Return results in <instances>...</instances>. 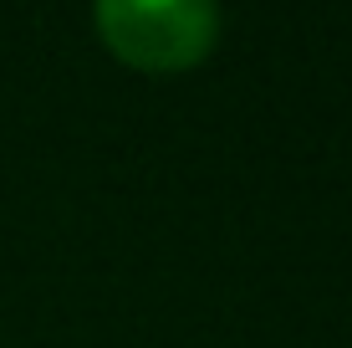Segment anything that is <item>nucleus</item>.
Wrapping results in <instances>:
<instances>
[{
  "mask_svg": "<svg viewBox=\"0 0 352 348\" xmlns=\"http://www.w3.org/2000/svg\"><path fill=\"white\" fill-rule=\"evenodd\" d=\"M102 46L143 77H174L199 67L220 41L214 0H92Z\"/></svg>",
  "mask_w": 352,
  "mask_h": 348,
  "instance_id": "nucleus-1",
  "label": "nucleus"
}]
</instances>
